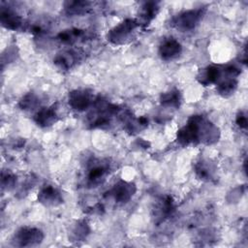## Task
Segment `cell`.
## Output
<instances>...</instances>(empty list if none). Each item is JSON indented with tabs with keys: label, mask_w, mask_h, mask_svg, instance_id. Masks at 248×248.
Segmentation results:
<instances>
[{
	"label": "cell",
	"mask_w": 248,
	"mask_h": 248,
	"mask_svg": "<svg viewBox=\"0 0 248 248\" xmlns=\"http://www.w3.org/2000/svg\"><path fill=\"white\" fill-rule=\"evenodd\" d=\"M219 129L202 115L191 116L185 126L177 132V142L182 146L194 143L211 144L219 140Z\"/></svg>",
	"instance_id": "cell-1"
},
{
	"label": "cell",
	"mask_w": 248,
	"mask_h": 248,
	"mask_svg": "<svg viewBox=\"0 0 248 248\" xmlns=\"http://www.w3.org/2000/svg\"><path fill=\"white\" fill-rule=\"evenodd\" d=\"M109 163L107 160L93 158L86 165V184L91 187H97L103 183L109 172Z\"/></svg>",
	"instance_id": "cell-2"
},
{
	"label": "cell",
	"mask_w": 248,
	"mask_h": 248,
	"mask_svg": "<svg viewBox=\"0 0 248 248\" xmlns=\"http://www.w3.org/2000/svg\"><path fill=\"white\" fill-rule=\"evenodd\" d=\"M139 23L135 19H125L108 33V40L114 45H123L132 40Z\"/></svg>",
	"instance_id": "cell-3"
},
{
	"label": "cell",
	"mask_w": 248,
	"mask_h": 248,
	"mask_svg": "<svg viewBox=\"0 0 248 248\" xmlns=\"http://www.w3.org/2000/svg\"><path fill=\"white\" fill-rule=\"evenodd\" d=\"M204 15V9H192L184 11L174 16L171 20V25L181 32L191 31L196 28Z\"/></svg>",
	"instance_id": "cell-4"
},
{
	"label": "cell",
	"mask_w": 248,
	"mask_h": 248,
	"mask_svg": "<svg viewBox=\"0 0 248 248\" xmlns=\"http://www.w3.org/2000/svg\"><path fill=\"white\" fill-rule=\"evenodd\" d=\"M44 239V232L38 228L22 227L14 235L13 244L19 247L39 245Z\"/></svg>",
	"instance_id": "cell-5"
},
{
	"label": "cell",
	"mask_w": 248,
	"mask_h": 248,
	"mask_svg": "<svg viewBox=\"0 0 248 248\" xmlns=\"http://www.w3.org/2000/svg\"><path fill=\"white\" fill-rule=\"evenodd\" d=\"M69 105L78 111H82L93 105V95L88 89H77L69 93Z\"/></svg>",
	"instance_id": "cell-6"
},
{
	"label": "cell",
	"mask_w": 248,
	"mask_h": 248,
	"mask_svg": "<svg viewBox=\"0 0 248 248\" xmlns=\"http://www.w3.org/2000/svg\"><path fill=\"white\" fill-rule=\"evenodd\" d=\"M136 186L132 182L119 181L109 191V195L117 203H126L136 193Z\"/></svg>",
	"instance_id": "cell-7"
},
{
	"label": "cell",
	"mask_w": 248,
	"mask_h": 248,
	"mask_svg": "<svg viewBox=\"0 0 248 248\" xmlns=\"http://www.w3.org/2000/svg\"><path fill=\"white\" fill-rule=\"evenodd\" d=\"M38 201L46 206H56L63 202V198L57 188L45 185L38 194Z\"/></svg>",
	"instance_id": "cell-8"
},
{
	"label": "cell",
	"mask_w": 248,
	"mask_h": 248,
	"mask_svg": "<svg viewBox=\"0 0 248 248\" xmlns=\"http://www.w3.org/2000/svg\"><path fill=\"white\" fill-rule=\"evenodd\" d=\"M181 50L180 43L173 38L165 39L159 46V54L161 58L166 61L176 58L181 53Z\"/></svg>",
	"instance_id": "cell-9"
},
{
	"label": "cell",
	"mask_w": 248,
	"mask_h": 248,
	"mask_svg": "<svg viewBox=\"0 0 248 248\" xmlns=\"http://www.w3.org/2000/svg\"><path fill=\"white\" fill-rule=\"evenodd\" d=\"M58 120L56 109L53 107L42 108L34 115V121L40 127L46 128L53 125Z\"/></svg>",
	"instance_id": "cell-10"
},
{
	"label": "cell",
	"mask_w": 248,
	"mask_h": 248,
	"mask_svg": "<svg viewBox=\"0 0 248 248\" xmlns=\"http://www.w3.org/2000/svg\"><path fill=\"white\" fill-rule=\"evenodd\" d=\"M80 60V54L76 50H65L58 53L54 58V64L62 69L69 70Z\"/></svg>",
	"instance_id": "cell-11"
},
{
	"label": "cell",
	"mask_w": 248,
	"mask_h": 248,
	"mask_svg": "<svg viewBox=\"0 0 248 248\" xmlns=\"http://www.w3.org/2000/svg\"><path fill=\"white\" fill-rule=\"evenodd\" d=\"M224 71L219 66L211 65L203 69L198 76V80L202 85H210L212 83H217L223 77Z\"/></svg>",
	"instance_id": "cell-12"
},
{
	"label": "cell",
	"mask_w": 248,
	"mask_h": 248,
	"mask_svg": "<svg viewBox=\"0 0 248 248\" xmlns=\"http://www.w3.org/2000/svg\"><path fill=\"white\" fill-rule=\"evenodd\" d=\"M159 11V5L157 2H144L140 8V20H137L139 25H147L153 20Z\"/></svg>",
	"instance_id": "cell-13"
},
{
	"label": "cell",
	"mask_w": 248,
	"mask_h": 248,
	"mask_svg": "<svg viewBox=\"0 0 248 248\" xmlns=\"http://www.w3.org/2000/svg\"><path fill=\"white\" fill-rule=\"evenodd\" d=\"M1 23L4 27L12 30L18 29L22 25V18L11 9L1 10Z\"/></svg>",
	"instance_id": "cell-14"
},
{
	"label": "cell",
	"mask_w": 248,
	"mask_h": 248,
	"mask_svg": "<svg viewBox=\"0 0 248 248\" xmlns=\"http://www.w3.org/2000/svg\"><path fill=\"white\" fill-rule=\"evenodd\" d=\"M83 34L84 32L81 29H78V28L68 29V30L61 31L57 35V40L64 45H72L76 43L78 39L82 38Z\"/></svg>",
	"instance_id": "cell-15"
},
{
	"label": "cell",
	"mask_w": 248,
	"mask_h": 248,
	"mask_svg": "<svg viewBox=\"0 0 248 248\" xmlns=\"http://www.w3.org/2000/svg\"><path fill=\"white\" fill-rule=\"evenodd\" d=\"M173 202L170 197L167 196L159 201V203L155 207V216L163 220L164 218L170 216L173 211Z\"/></svg>",
	"instance_id": "cell-16"
},
{
	"label": "cell",
	"mask_w": 248,
	"mask_h": 248,
	"mask_svg": "<svg viewBox=\"0 0 248 248\" xmlns=\"http://www.w3.org/2000/svg\"><path fill=\"white\" fill-rule=\"evenodd\" d=\"M161 104L167 108H177L181 103V96L177 89H171L161 95Z\"/></svg>",
	"instance_id": "cell-17"
},
{
	"label": "cell",
	"mask_w": 248,
	"mask_h": 248,
	"mask_svg": "<svg viewBox=\"0 0 248 248\" xmlns=\"http://www.w3.org/2000/svg\"><path fill=\"white\" fill-rule=\"evenodd\" d=\"M195 171L199 178L202 180H210L214 173V168L209 161L201 160L195 166Z\"/></svg>",
	"instance_id": "cell-18"
},
{
	"label": "cell",
	"mask_w": 248,
	"mask_h": 248,
	"mask_svg": "<svg viewBox=\"0 0 248 248\" xmlns=\"http://www.w3.org/2000/svg\"><path fill=\"white\" fill-rule=\"evenodd\" d=\"M237 87V79L236 78H230L227 77L226 78L222 79L217 86V91L220 95L224 96V97H228L231 96L232 94H233V92L235 91Z\"/></svg>",
	"instance_id": "cell-19"
},
{
	"label": "cell",
	"mask_w": 248,
	"mask_h": 248,
	"mask_svg": "<svg viewBox=\"0 0 248 248\" xmlns=\"http://www.w3.org/2000/svg\"><path fill=\"white\" fill-rule=\"evenodd\" d=\"M90 9V2L87 1H72L67 2L65 10L69 15H82Z\"/></svg>",
	"instance_id": "cell-20"
},
{
	"label": "cell",
	"mask_w": 248,
	"mask_h": 248,
	"mask_svg": "<svg viewBox=\"0 0 248 248\" xmlns=\"http://www.w3.org/2000/svg\"><path fill=\"white\" fill-rule=\"evenodd\" d=\"M89 233V228L85 221H79L72 231L73 241H82Z\"/></svg>",
	"instance_id": "cell-21"
},
{
	"label": "cell",
	"mask_w": 248,
	"mask_h": 248,
	"mask_svg": "<svg viewBox=\"0 0 248 248\" xmlns=\"http://www.w3.org/2000/svg\"><path fill=\"white\" fill-rule=\"evenodd\" d=\"M39 97L35 93H28L19 101V108L23 110H30L34 109L36 107L39 106L40 101Z\"/></svg>",
	"instance_id": "cell-22"
},
{
	"label": "cell",
	"mask_w": 248,
	"mask_h": 248,
	"mask_svg": "<svg viewBox=\"0 0 248 248\" xmlns=\"http://www.w3.org/2000/svg\"><path fill=\"white\" fill-rule=\"evenodd\" d=\"M16 179V176L12 172H3L2 173V187L6 188L7 190H10L14 187Z\"/></svg>",
	"instance_id": "cell-23"
},
{
	"label": "cell",
	"mask_w": 248,
	"mask_h": 248,
	"mask_svg": "<svg viewBox=\"0 0 248 248\" xmlns=\"http://www.w3.org/2000/svg\"><path fill=\"white\" fill-rule=\"evenodd\" d=\"M236 124L240 128L246 129V127H247V118H246V115L243 112H239L238 115L236 116Z\"/></svg>",
	"instance_id": "cell-24"
}]
</instances>
